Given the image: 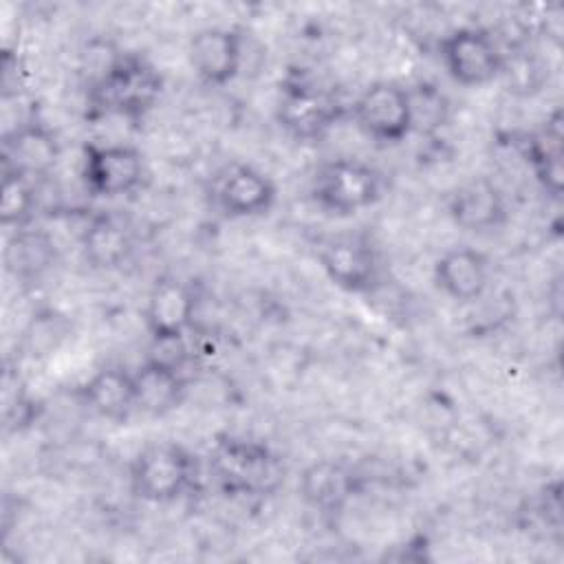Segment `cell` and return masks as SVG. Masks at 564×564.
I'll list each match as a JSON object with an SVG mask.
<instances>
[{
    "instance_id": "cell-14",
    "label": "cell",
    "mask_w": 564,
    "mask_h": 564,
    "mask_svg": "<svg viewBox=\"0 0 564 564\" xmlns=\"http://www.w3.org/2000/svg\"><path fill=\"white\" fill-rule=\"evenodd\" d=\"M449 220L469 234H491L507 225L509 205L502 189L487 176L458 183L445 198Z\"/></svg>"
},
{
    "instance_id": "cell-12",
    "label": "cell",
    "mask_w": 564,
    "mask_h": 564,
    "mask_svg": "<svg viewBox=\"0 0 564 564\" xmlns=\"http://www.w3.org/2000/svg\"><path fill=\"white\" fill-rule=\"evenodd\" d=\"M245 59V37L234 26H203L187 42V62L194 75L212 88L231 84Z\"/></svg>"
},
{
    "instance_id": "cell-6",
    "label": "cell",
    "mask_w": 564,
    "mask_h": 564,
    "mask_svg": "<svg viewBox=\"0 0 564 564\" xmlns=\"http://www.w3.org/2000/svg\"><path fill=\"white\" fill-rule=\"evenodd\" d=\"M438 59L452 82L465 88H480L500 77L505 48L489 29L465 24L438 40Z\"/></svg>"
},
{
    "instance_id": "cell-11",
    "label": "cell",
    "mask_w": 564,
    "mask_h": 564,
    "mask_svg": "<svg viewBox=\"0 0 564 564\" xmlns=\"http://www.w3.org/2000/svg\"><path fill=\"white\" fill-rule=\"evenodd\" d=\"M212 198L227 218H260L273 209L278 185L260 167L231 161L214 176Z\"/></svg>"
},
{
    "instance_id": "cell-2",
    "label": "cell",
    "mask_w": 564,
    "mask_h": 564,
    "mask_svg": "<svg viewBox=\"0 0 564 564\" xmlns=\"http://www.w3.org/2000/svg\"><path fill=\"white\" fill-rule=\"evenodd\" d=\"M209 471L223 494L231 498H264L278 491L284 467L262 441L223 434L209 452Z\"/></svg>"
},
{
    "instance_id": "cell-23",
    "label": "cell",
    "mask_w": 564,
    "mask_h": 564,
    "mask_svg": "<svg viewBox=\"0 0 564 564\" xmlns=\"http://www.w3.org/2000/svg\"><path fill=\"white\" fill-rule=\"evenodd\" d=\"M410 90L412 106V132L434 137L449 119V101L441 88L421 82Z\"/></svg>"
},
{
    "instance_id": "cell-10",
    "label": "cell",
    "mask_w": 564,
    "mask_h": 564,
    "mask_svg": "<svg viewBox=\"0 0 564 564\" xmlns=\"http://www.w3.org/2000/svg\"><path fill=\"white\" fill-rule=\"evenodd\" d=\"M196 304L198 295L189 282L174 273L156 275L143 304V324L154 346L183 344L194 324Z\"/></svg>"
},
{
    "instance_id": "cell-13",
    "label": "cell",
    "mask_w": 564,
    "mask_h": 564,
    "mask_svg": "<svg viewBox=\"0 0 564 564\" xmlns=\"http://www.w3.org/2000/svg\"><path fill=\"white\" fill-rule=\"evenodd\" d=\"M62 156V143L55 130L31 115L4 132L2 139V167L15 170L33 181L53 174Z\"/></svg>"
},
{
    "instance_id": "cell-7",
    "label": "cell",
    "mask_w": 564,
    "mask_h": 564,
    "mask_svg": "<svg viewBox=\"0 0 564 564\" xmlns=\"http://www.w3.org/2000/svg\"><path fill=\"white\" fill-rule=\"evenodd\" d=\"M315 258L324 275L346 293H370L381 280V258L361 231L326 234L315 242Z\"/></svg>"
},
{
    "instance_id": "cell-3",
    "label": "cell",
    "mask_w": 564,
    "mask_h": 564,
    "mask_svg": "<svg viewBox=\"0 0 564 564\" xmlns=\"http://www.w3.org/2000/svg\"><path fill=\"white\" fill-rule=\"evenodd\" d=\"M198 480L200 465L196 454L176 441L145 445L128 467L130 491L152 505H170L185 498Z\"/></svg>"
},
{
    "instance_id": "cell-21",
    "label": "cell",
    "mask_w": 564,
    "mask_h": 564,
    "mask_svg": "<svg viewBox=\"0 0 564 564\" xmlns=\"http://www.w3.org/2000/svg\"><path fill=\"white\" fill-rule=\"evenodd\" d=\"M55 260V242L44 229L31 225L13 229L4 245V267L22 282L42 278Z\"/></svg>"
},
{
    "instance_id": "cell-4",
    "label": "cell",
    "mask_w": 564,
    "mask_h": 564,
    "mask_svg": "<svg viewBox=\"0 0 564 564\" xmlns=\"http://www.w3.org/2000/svg\"><path fill=\"white\" fill-rule=\"evenodd\" d=\"M383 194L386 176L375 165L355 156L324 161L311 178L313 203L335 218H350L370 209Z\"/></svg>"
},
{
    "instance_id": "cell-19",
    "label": "cell",
    "mask_w": 564,
    "mask_h": 564,
    "mask_svg": "<svg viewBox=\"0 0 564 564\" xmlns=\"http://www.w3.org/2000/svg\"><path fill=\"white\" fill-rule=\"evenodd\" d=\"M79 251L84 262L101 273L121 269L132 251L134 238L130 227L110 212H97L86 218L79 231Z\"/></svg>"
},
{
    "instance_id": "cell-25",
    "label": "cell",
    "mask_w": 564,
    "mask_h": 564,
    "mask_svg": "<svg viewBox=\"0 0 564 564\" xmlns=\"http://www.w3.org/2000/svg\"><path fill=\"white\" fill-rule=\"evenodd\" d=\"M37 419V403L33 397L24 392V388H18L11 397L4 392V427L7 432H20L22 427L31 425Z\"/></svg>"
},
{
    "instance_id": "cell-15",
    "label": "cell",
    "mask_w": 564,
    "mask_h": 564,
    "mask_svg": "<svg viewBox=\"0 0 564 564\" xmlns=\"http://www.w3.org/2000/svg\"><path fill=\"white\" fill-rule=\"evenodd\" d=\"M137 392V414L165 416L174 412L187 394V377L181 357L154 355L132 370Z\"/></svg>"
},
{
    "instance_id": "cell-1",
    "label": "cell",
    "mask_w": 564,
    "mask_h": 564,
    "mask_svg": "<svg viewBox=\"0 0 564 564\" xmlns=\"http://www.w3.org/2000/svg\"><path fill=\"white\" fill-rule=\"evenodd\" d=\"M163 95V75L141 53H112L86 90V117L141 126Z\"/></svg>"
},
{
    "instance_id": "cell-17",
    "label": "cell",
    "mask_w": 564,
    "mask_h": 564,
    "mask_svg": "<svg viewBox=\"0 0 564 564\" xmlns=\"http://www.w3.org/2000/svg\"><path fill=\"white\" fill-rule=\"evenodd\" d=\"M75 397L93 416L110 423H128L137 414L132 370L121 366H104L95 370L77 386Z\"/></svg>"
},
{
    "instance_id": "cell-8",
    "label": "cell",
    "mask_w": 564,
    "mask_h": 564,
    "mask_svg": "<svg viewBox=\"0 0 564 564\" xmlns=\"http://www.w3.org/2000/svg\"><path fill=\"white\" fill-rule=\"evenodd\" d=\"M79 174L88 194L121 198L141 189L148 165L143 152L132 143H86Z\"/></svg>"
},
{
    "instance_id": "cell-16",
    "label": "cell",
    "mask_w": 564,
    "mask_h": 564,
    "mask_svg": "<svg viewBox=\"0 0 564 564\" xmlns=\"http://www.w3.org/2000/svg\"><path fill=\"white\" fill-rule=\"evenodd\" d=\"M432 278L445 297L458 304H471L489 289L491 262L480 249L467 245L452 247L436 258Z\"/></svg>"
},
{
    "instance_id": "cell-22",
    "label": "cell",
    "mask_w": 564,
    "mask_h": 564,
    "mask_svg": "<svg viewBox=\"0 0 564 564\" xmlns=\"http://www.w3.org/2000/svg\"><path fill=\"white\" fill-rule=\"evenodd\" d=\"M37 181L2 167L0 185V223L7 229H20L31 225L37 209Z\"/></svg>"
},
{
    "instance_id": "cell-9",
    "label": "cell",
    "mask_w": 564,
    "mask_h": 564,
    "mask_svg": "<svg viewBox=\"0 0 564 564\" xmlns=\"http://www.w3.org/2000/svg\"><path fill=\"white\" fill-rule=\"evenodd\" d=\"M355 126L381 145H394L412 134L410 90L392 79L368 84L348 108Z\"/></svg>"
},
{
    "instance_id": "cell-5",
    "label": "cell",
    "mask_w": 564,
    "mask_h": 564,
    "mask_svg": "<svg viewBox=\"0 0 564 564\" xmlns=\"http://www.w3.org/2000/svg\"><path fill=\"white\" fill-rule=\"evenodd\" d=\"M273 115L280 130L293 141L315 143L348 115V108L333 90L322 88L306 75H291L280 84Z\"/></svg>"
},
{
    "instance_id": "cell-18",
    "label": "cell",
    "mask_w": 564,
    "mask_h": 564,
    "mask_svg": "<svg viewBox=\"0 0 564 564\" xmlns=\"http://www.w3.org/2000/svg\"><path fill=\"white\" fill-rule=\"evenodd\" d=\"M520 154L533 172V178L542 192L555 200L562 198L564 187V130H562V110L555 108L544 123L522 134L518 141Z\"/></svg>"
},
{
    "instance_id": "cell-20",
    "label": "cell",
    "mask_w": 564,
    "mask_h": 564,
    "mask_svg": "<svg viewBox=\"0 0 564 564\" xmlns=\"http://www.w3.org/2000/svg\"><path fill=\"white\" fill-rule=\"evenodd\" d=\"M359 489L357 471L335 458H319L311 463L297 482L304 502L319 513L341 511Z\"/></svg>"
},
{
    "instance_id": "cell-24",
    "label": "cell",
    "mask_w": 564,
    "mask_h": 564,
    "mask_svg": "<svg viewBox=\"0 0 564 564\" xmlns=\"http://www.w3.org/2000/svg\"><path fill=\"white\" fill-rule=\"evenodd\" d=\"M500 77L507 79L509 90L513 88L516 93L531 95L533 90H540L544 84V66L529 53H518L509 55L505 51V64Z\"/></svg>"
}]
</instances>
